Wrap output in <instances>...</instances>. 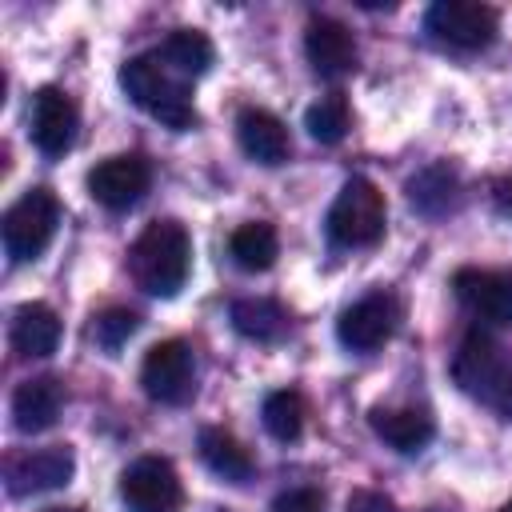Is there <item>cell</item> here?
<instances>
[{
  "mask_svg": "<svg viewBox=\"0 0 512 512\" xmlns=\"http://www.w3.org/2000/svg\"><path fill=\"white\" fill-rule=\"evenodd\" d=\"M64 408V388L56 376H28L12 392V424L20 432H44L60 420Z\"/></svg>",
  "mask_w": 512,
  "mask_h": 512,
  "instance_id": "9a60e30c",
  "label": "cell"
},
{
  "mask_svg": "<svg viewBox=\"0 0 512 512\" xmlns=\"http://www.w3.org/2000/svg\"><path fill=\"white\" fill-rule=\"evenodd\" d=\"M228 316H232V328H236L240 336L260 340V344L280 340V336L288 332V312H284L276 300H268V296H244V300L232 304Z\"/></svg>",
  "mask_w": 512,
  "mask_h": 512,
  "instance_id": "44dd1931",
  "label": "cell"
},
{
  "mask_svg": "<svg viewBox=\"0 0 512 512\" xmlns=\"http://www.w3.org/2000/svg\"><path fill=\"white\" fill-rule=\"evenodd\" d=\"M384 216H388L384 192L372 180L352 176L344 180V188L328 208V236L340 248H368L384 236Z\"/></svg>",
  "mask_w": 512,
  "mask_h": 512,
  "instance_id": "277c9868",
  "label": "cell"
},
{
  "mask_svg": "<svg viewBox=\"0 0 512 512\" xmlns=\"http://www.w3.org/2000/svg\"><path fill=\"white\" fill-rule=\"evenodd\" d=\"M200 460L216 472V476H224V480H232V484H244L248 476H252V456H248V448L232 436V432H224V428H204L200 432Z\"/></svg>",
  "mask_w": 512,
  "mask_h": 512,
  "instance_id": "7402d4cb",
  "label": "cell"
},
{
  "mask_svg": "<svg viewBox=\"0 0 512 512\" xmlns=\"http://www.w3.org/2000/svg\"><path fill=\"white\" fill-rule=\"evenodd\" d=\"M8 340L20 356H52L56 344H60V316L32 300V304H20L12 312V328H8Z\"/></svg>",
  "mask_w": 512,
  "mask_h": 512,
  "instance_id": "e0dca14e",
  "label": "cell"
},
{
  "mask_svg": "<svg viewBox=\"0 0 512 512\" xmlns=\"http://www.w3.org/2000/svg\"><path fill=\"white\" fill-rule=\"evenodd\" d=\"M76 128H80L76 100L64 88L44 84L32 96V140H36V148L44 156H64L76 140Z\"/></svg>",
  "mask_w": 512,
  "mask_h": 512,
  "instance_id": "8fae6325",
  "label": "cell"
},
{
  "mask_svg": "<svg viewBox=\"0 0 512 512\" xmlns=\"http://www.w3.org/2000/svg\"><path fill=\"white\" fill-rule=\"evenodd\" d=\"M304 52H308V64H312L320 76H328V80H336V76H344V72L356 68V40H352V32H348L340 20H332V16H316V20L308 24V32H304Z\"/></svg>",
  "mask_w": 512,
  "mask_h": 512,
  "instance_id": "5bb4252c",
  "label": "cell"
},
{
  "mask_svg": "<svg viewBox=\"0 0 512 512\" xmlns=\"http://www.w3.org/2000/svg\"><path fill=\"white\" fill-rule=\"evenodd\" d=\"M156 56L184 80V76H200V72H208L212 60H216V48H212V40H208L204 32H196V28H176V32L160 44Z\"/></svg>",
  "mask_w": 512,
  "mask_h": 512,
  "instance_id": "603a6c76",
  "label": "cell"
},
{
  "mask_svg": "<svg viewBox=\"0 0 512 512\" xmlns=\"http://www.w3.org/2000/svg\"><path fill=\"white\" fill-rule=\"evenodd\" d=\"M408 200L424 216H444L460 200V180H456V172L448 164H428L424 172H416L408 180Z\"/></svg>",
  "mask_w": 512,
  "mask_h": 512,
  "instance_id": "d6986e66",
  "label": "cell"
},
{
  "mask_svg": "<svg viewBox=\"0 0 512 512\" xmlns=\"http://www.w3.org/2000/svg\"><path fill=\"white\" fill-rule=\"evenodd\" d=\"M148 184H152V168H148L144 156H108L88 172L92 200L112 208V212H124V208L140 204Z\"/></svg>",
  "mask_w": 512,
  "mask_h": 512,
  "instance_id": "9c48e42d",
  "label": "cell"
},
{
  "mask_svg": "<svg viewBox=\"0 0 512 512\" xmlns=\"http://www.w3.org/2000/svg\"><path fill=\"white\" fill-rule=\"evenodd\" d=\"M140 384L156 404H184L196 392V360L184 340H160L140 364Z\"/></svg>",
  "mask_w": 512,
  "mask_h": 512,
  "instance_id": "52a82bcc",
  "label": "cell"
},
{
  "mask_svg": "<svg viewBox=\"0 0 512 512\" xmlns=\"http://www.w3.org/2000/svg\"><path fill=\"white\" fill-rule=\"evenodd\" d=\"M56 224H60V204H56V196H52L48 188L24 192V196L4 212V228H0V232H4L8 256H12L16 264L36 260V256L48 248Z\"/></svg>",
  "mask_w": 512,
  "mask_h": 512,
  "instance_id": "5b68a950",
  "label": "cell"
},
{
  "mask_svg": "<svg viewBox=\"0 0 512 512\" xmlns=\"http://www.w3.org/2000/svg\"><path fill=\"white\" fill-rule=\"evenodd\" d=\"M192 268V240L180 220L148 224L128 248V272L148 296H176Z\"/></svg>",
  "mask_w": 512,
  "mask_h": 512,
  "instance_id": "6da1fadb",
  "label": "cell"
},
{
  "mask_svg": "<svg viewBox=\"0 0 512 512\" xmlns=\"http://www.w3.org/2000/svg\"><path fill=\"white\" fill-rule=\"evenodd\" d=\"M500 512H512V500H508V504H500Z\"/></svg>",
  "mask_w": 512,
  "mask_h": 512,
  "instance_id": "4dcf8cb0",
  "label": "cell"
},
{
  "mask_svg": "<svg viewBox=\"0 0 512 512\" xmlns=\"http://www.w3.org/2000/svg\"><path fill=\"white\" fill-rule=\"evenodd\" d=\"M492 200H496V212L512 216V176L496 180V188H492Z\"/></svg>",
  "mask_w": 512,
  "mask_h": 512,
  "instance_id": "f1b7e54d",
  "label": "cell"
},
{
  "mask_svg": "<svg viewBox=\"0 0 512 512\" xmlns=\"http://www.w3.org/2000/svg\"><path fill=\"white\" fill-rule=\"evenodd\" d=\"M236 140H240V148H244L256 164H268V168L284 164L288 152H292L288 128H284L272 112H264V108H244V112L236 116Z\"/></svg>",
  "mask_w": 512,
  "mask_h": 512,
  "instance_id": "2e32d148",
  "label": "cell"
},
{
  "mask_svg": "<svg viewBox=\"0 0 512 512\" xmlns=\"http://www.w3.org/2000/svg\"><path fill=\"white\" fill-rule=\"evenodd\" d=\"M48 512H88V508H48Z\"/></svg>",
  "mask_w": 512,
  "mask_h": 512,
  "instance_id": "f546056e",
  "label": "cell"
},
{
  "mask_svg": "<svg viewBox=\"0 0 512 512\" xmlns=\"http://www.w3.org/2000/svg\"><path fill=\"white\" fill-rule=\"evenodd\" d=\"M272 512H324V496L316 488H292L272 500Z\"/></svg>",
  "mask_w": 512,
  "mask_h": 512,
  "instance_id": "4316f807",
  "label": "cell"
},
{
  "mask_svg": "<svg viewBox=\"0 0 512 512\" xmlns=\"http://www.w3.org/2000/svg\"><path fill=\"white\" fill-rule=\"evenodd\" d=\"M228 252H232V260H236V268H244V272H264V268H272L276 256H280V236H276V228H272L268 220H248V224H240V228L232 232Z\"/></svg>",
  "mask_w": 512,
  "mask_h": 512,
  "instance_id": "ffe728a7",
  "label": "cell"
},
{
  "mask_svg": "<svg viewBox=\"0 0 512 512\" xmlns=\"http://www.w3.org/2000/svg\"><path fill=\"white\" fill-rule=\"evenodd\" d=\"M136 324H140V316H136L132 308H104V312L92 320V340H96L100 348L116 352V348L136 332Z\"/></svg>",
  "mask_w": 512,
  "mask_h": 512,
  "instance_id": "484cf974",
  "label": "cell"
},
{
  "mask_svg": "<svg viewBox=\"0 0 512 512\" xmlns=\"http://www.w3.org/2000/svg\"><path fill=\"white\" fill-rule=\"evenodd\" d=\"M72 472H76L72 448L68 444H48V448L12 456L8 468H4V480H8L12 496H32V492H48V488L68 484Z\"/></svg>",
  "mask_w": 512,
  "mask_h": 512,
  "instance_id": "30bf717a",
  "label": "cell"
},
{
  "mask_svg": "<svg viewBox=\"0 0 512 512\" xmlns=\"http://www.w3.org/2000/svg\"><path fill=\"white\" fill-rule=\"evenodd\" d=\"M428 32L452 48H464V52H476V48H488L500 32V16L496 8L488 4H476V0H436L424 16Z\"/></svg>",
  "mask_w": 512,
  "mask_h": 512,
  "instance_id": "8992f818",
  "label": "cell"
},
{
  "mask_svg": "<svg viewBox=\"0 0 512 512\" xmlns=\"http://www.w3.org/2000/svg\"><path fill=\"white\" fill-rule=\"evenodd\" d=\"M348 124H352V112H348V100L340 92H328L320 96L308 112H304V128L312 140L320 144H340L348 136Z\"/></svg>",
  "mask_w": 512,
  "mask_h": 512,
  "instance_id": "d4e9b609",
  "label": "cell"
},
{
  "mask_svg": "<svg viewBox=\"0 0 512 512\" xmlns=\"http://www.w3.org/2000/svg\"><path fill=\"white\" fill-rule=\"evenodd\" d=\"M120 500L128 504V512H180L184 488L164 456H140L120 476Z\"/></svg>",
  "mask_w": 512,
  "mask_h": 512,
  "instance_id": "ba28073f",
  "label": "cell"
},
{
  "mask_svg": "<svg viewBox=\"0 0 512 512\" xmlns=\"http://www.w3.org/2000/svg\"><path fill=\"white\" fill-rule=\"evenodd\" d=\"M120 88L132 96L136 108H144L152 120H160L164 128H192L196 124V108L188 96V84L152 52V56H132L120 68Z\"/></svg>",
  "mask_w": 512,
  "mask_h": 512,
  "instance_id": "3957f363",
  "label": "cell"
},
{
  "mask_svg": "<svg viewBox=\"0 0 512 512\" xmlns=\"http://www.w3.org/2000/svg\"><path fill=\"white\" fill-rule=\"evenodd\" d=\"M396 316H400L396 312V300L388 292H372V296H364V300H356L352 308L340 312L336 336L352 352H372V348H380L392 336Z\"/></svg>",
  "mask_w": 512,
  "mask_h": 512,
  "instance_id": "7c38bea8",
  "label": "cell"
},
{
  "mask_svg": "<svg viewBox=\"0 0 512 512\" xmlns=\"http://www.w3.org/2000/svg\"><path fill=\"white\" fill-rule=\"evenodd\" d=\"M372 432L384 444H392L396 452H420L432 440L436 424L424 408H376L372 412Z\"/></svg>",
  "mask_w": 512,
  "mask_h": 512,
  "instance_id": "ac0fdd59",
  "label": "cell"
},
{
  "mask_svg": "<svg viewBox=\"0 0 512 512\" xmlns=\"http://www.w3.org/2000/svg\"><path fill=\"white\" fill-rule=\"evenodd\" d=\"M260 416H264V428H268L272 440L292 444L304 432V396L296 388H280V392H272L264 400V412Z\"/></svg>",
  "mask_w": 512,
  "mask_h": 512,
  "instance_id": "cb8c5ba5",
  "label": "cell"
},
{
  "mask_svg": "<svg viewBox=\"0 0 512 512\" xmlns=\"http://www.w3.org/2000/svg\"><path fill=\"white\" fill-rule=\"evenodd\" d=\"M456 300L492 324H512V272H492V268H460L452 276Z\"/></svg>",
  "mask_w": 512,
  "mask_h": 512,
  "instance_id": "4fadbf2b",
  "label": "cell"
},
{
  "mask_svg": "<svg viewBox=\"0 0 512 512\" xmlns=\"http://www.w3.org/2000/svg\"><path fill=\"white\" fill-rule=\"evenodd\" d=\"M348 512H396V504L384 496V492H372V488H356L348 496Z\"/></svg>",
  "mask_w": 512,
  "mask_h": 512,
  "instance_id": "83f0119b",
  "label": "cell"
},
{
  "mask_svg": "<svg viewBox=\"0 0 512 512\" xmlns=\"http://www.w3.org/2000/svg\"><path fill=\"white\" fill-rule=\"evenodd\" d=\"M452 376L464 396H472L500 420H512V356L488 332H468L460 340Z\"/></svg>",
  "mask_w": 512,
  "mask_h": 512,
  "instance_id": "7a4b0ae2",
  "label": "cell"
}]
</instances>
